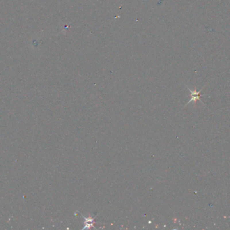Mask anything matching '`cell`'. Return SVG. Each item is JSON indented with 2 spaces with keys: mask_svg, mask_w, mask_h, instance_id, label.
Here are the masks:
<instances>
[{
  "mask_svg": "<svg viewBox=\"0 0 230 230\" xmlns=\"http://www.w3.org/2000/svg\"><path fill=\"white\" fill-rule=\"evenodd\" d=\"M203 88L204 87H202L201 89L199 90V91H197V90H196V89L191 90L190 88L187 87L188 90H189L190 93V95H191V99H190V101L188 102L187 104L186 105V106L188 104H189V103H191V102H193L194 104H196V101H197V100H198V101H200V102H202V101H200V97L202 95L201 94H200V93H201L202 90L203 89ZM186 106H185V107H186Z\"/></svg>",
  "mask_w": 230,
  "mask_h": 230,
  "instance_id": "1",
  "label": "cell"
},
{
  "mask_svg": "<svg viewBox=\"0 0 230 230\" xmlns=\"http://www.w3.org/2000/svg\"><path fill=\"white\" fill-rule=\"evenodd\" d=\"M82 217H83L84 219H85V222H84V224H85V227L83 228V229H86V228H89L92 227H94V217H88L86 218L84 217V216L82 215Z\"/></svg>",
  "mask_w": 230,
  "mask_h": 230,
  "instance_id": "2",
  "label": "cell"
}]
</instances>
